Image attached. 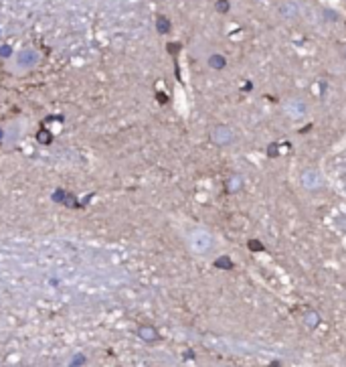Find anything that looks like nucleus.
<instances>
[{
  "label": "nucleus",
  "instance_id": "obj_1",
  "mask_svg": "<svg viewBox=\"0 0 346 367\" xmlns=\"http://www.w3.org/2000/svg\"><path fill=\"white\" fill-rule=\"evenodd\" d=\"M215 266H219V268H231V266H233V262L229 260V258H221V260H217V262H215Z\"/></svg>",
  "mask_w": 346,
  "mask_h": 367
},
{
  "label": "nucleus",
  "instance_id": "obj_2",
  "mask_svg": "<svg viewBox=\"0 0 346 367\" xmlns=\"http://www.w3.org/2000/svg\"><path fill=\"white\" fill-rule=\"evenodd\" d=\"M83 361H85V357H83V355H79V357H75V363H73L71 367H77V365H83Z\"/></svg>",
  "mask_w": 346,
  "mask_h": 367
},
{
  "label": "nucleus",
  "instance_id": "obj_3",
  "mask_svg": "<svg viewBox=\"0 0 346 367\" xmlns=\"http://www.w3.org/2000/svg\"><path fill=\"white\" fill-rule=\"evenodd\" d=\"M249 246H251V248H255V252H259V250H263V248H261V244H257V242H249Z\"/></svg>",
  "mask_w": 346,
  "mask_h": 367
}]
</instances>
